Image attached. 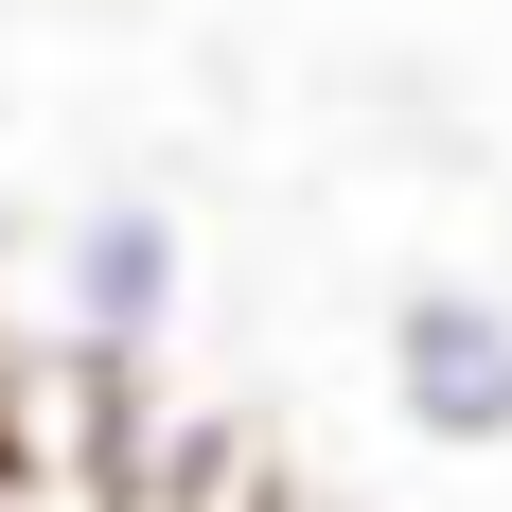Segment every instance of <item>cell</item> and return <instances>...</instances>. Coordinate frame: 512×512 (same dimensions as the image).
Wrapping results in <instances>:
<instances>
[{"label": "cell", "mask_w": 512, "mask_h": 512, "mask_svg": "<svg viewBox=\"0 0 512 512\" xmlns=\"http://www.w3.org/2000/svg\"><path fill=\"white\" fill-rule=\"evenodd\" d=\"M389 407L442 460H495L512 442V301L495 283H407L389 301Z\"/></svg>", "instance_id": "6da1fadb"}, {"label": "cell", "mask_w": 512, "mask_h": 512, "mask_svg": "<svg viewBox=\"0 0 512 512\" xmlns=\"http://www.w3.org/2000/svg\"><path fill=\"white\" fill-rule=\"evenodd\" d=\"M53 301H71L89 354H142L159 318H177V212H159V195H89L71 248H53Z\"/></svg>", "instance_id": "7a4b0ae2"}, {"label": "cell", "mask_w": 512, "mask_h": 512, "mask_svg": "<svg viewBox=\"0 0 512 512\" xmlns=\"http://www.w3.org/2000/svg\"><path fill=\"white\" fill-rule=\"evenodd\" d=\"M36 512H71V495H36Z\"/></svg>", "instance_id": "3957f363"}]
</instances>
